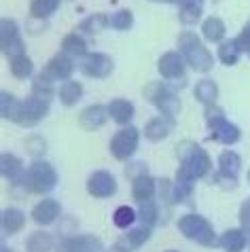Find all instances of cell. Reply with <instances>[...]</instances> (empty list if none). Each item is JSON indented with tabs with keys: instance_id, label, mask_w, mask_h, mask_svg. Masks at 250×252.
Listing matches in <instances>:
<instances>
[{
	"instance_id": "1",
	"label": "cell",
	"mask_w": 250,
	"mask_h": 252,
	"mask_svg": "<svg viewBox=\"0 0 250 252\" xmlns=\"http://www.w3.org/2000/svg\"><path fill=\"white\" fill-rule=\"evenodd\" d=\"M0 97H2V102H0L2 104V117L15 121L17 125H24V127L36 125L47 115V110H49V100L47 97L32 95L24 102H17L15 97L9 95L6 92L0 94Z\"/></svg>"
},
{
	"instance_id": "2",
	"label": "cell",
	"mask_w": 250,
	"mask_h": 252,
	"mask_svg": "<svg viewBox=\"0 0 250 252\" xmlns=\"http://www.w3.org/2000/svg\"><path fill=\"white\" fill-rule=\"evenodd\" d=\"M178 157H180V167H178L176 180H183V183H193V180L206 176L208 170L212 167L208 153L193 142L178 144Z\"/></svg>"
},
{
	"instance_id": "3",
	"label": "cell",
	"mask_w": 250,
	"mask_h": 252,
	"mask_svg": "<svg viewBox=\"0 0 250 252\" xmlns=\"http://www.w3.org/2000/svg\"><path fill=\"white\" fill-rule=\"evenodd\" d=\"M178 47H180V53L185 55L187 64L193 70H197V72H208L214 66V58L204 47V43L197 38V34L183 32L178 38Z\"/></svg>"
},
{
	"instance_id": "4",
	"label": "cell",
	"mask_w": 250,
	"mask_h": 252,
	"mask_svg": "<svg viewBox=\"0 0 250 252\" xmlns=\"http://www.w3.org/2000/svg\"><path fill=\"white\" fill-rule=\"evenodd\" d=\"M22 185L26 187V191L43 195V193H49L55 189V185H58V174H55L53 165L45 163V161H34V163L28 167Z\"/></svg>"
},
{
	"instance_id": "5",
	"label": "cell",
	"mask_w": 250,
	"mask_h": 252,
	"mask_svg": "<svg viewBox=\"0 0 250 252\" xmlns=\"http://www.w3.org/2000/svg\"><path fill=\"white\" fill-rule=\"evenodd\" d=\"M178 229L180 233L187 235L189 240L201 244V246H214L217 244V237H214V229L210 227L204 216L197 214H187L178 220Z\"/></svg>"
},
{
	"instance_id": "6",
	"label": "cell",
	"mask_w": 250,
	"mask_h": 252,
	"mask_svg": "<svg viewBox=\"0 0 250 252\" xmlns=\"http://www.w3.org/2000/svg\"><path fill=\"white\" fill-rule=\"evenodd\" d=\"M206 121H208V125H210V129H212V136L210 138L217 140V142L235 144L240 140V129L227 121L220 108L208 106V110H206Z\"/></svg>"
},
{
	"instance_id": "7",
	"label": "cell",
	"mask_w": 250,
	"mask_h": 252,
	"mask_svg": "<svg viewBox=\"0 0 250 252\" xmlns=\"http://www.w3.org/2000/svg\"><path fill=\"white\" fill-rule=\"evenodd\" d=\"M147 97L155 104V106L161 110L163 117H170L174 119L178 113H180V100L178 95L172 92L168 85H161V83H153V85L147 87Z\"/></svg>"
},
{
	"instance_id": "8",
	"label": "cell",
	"mask_w": 250,
	"mask_h": 252,
	"mask_svg": "<svg viewBox=\"0 0 250 252\" xmlns=\"http://www.w3.org/2000/svg\"><path fill=\"white\" fill-rule=\"evenodd\" d=\"M138 140H140V134H138L136 127H125L121 131H117L115 138L110 140V153H113V157L119 161L129 159L138 149Z\"/></svg>"
},
{
	"instance_id": "9",
	"label": "cell",
	"mask_w": 250,
	"mask_h": 252,
	"mask_svg": "<svg viewBox=\"0 0 250 252\" xmlns=\"http://www.w3.org/2000/svg\"><path fill=\"white\" fill-rule=\"evenodd\" d=\"M0 38H2V51L9 58H19L24 55V43L19 36V28L13 19H2L0 24Z\"/></svg>"
},
{
	"instance_id": "10",
	"label": "cell",
	"mask_w": 250,
	"mask_h": 252,
	"mask_svg": "<svg viewBox=\"0 0 250 252\" xmlns=\"http://www.w3.org/2000/svg\"><path fill=\"white\" fill-rule=\"evenodd\" d=\"M81 70H83V74L94 76V79H104V76H108L113 72V60L104 53H87V55H83Z\"/></svg>"
},
{
	"instance_id": "11",
	"label": "cell",
	"mask_w": 250,
	"mask_h": 252,
	"mask_svg": "<svg viewBox=\"0 0 250 252\" xmlns=\"http://www.w3.org/2000/svg\"><path fill=\"white\" fill-rule=\"evenodd\" d=\"M87 191L89 195H94V197H113V195L117 193V183L113 178V174L108 172H94L92 176H89L87 180Z\"/></svg>"
},
{
	"instance_id": "12",
	"label": "cell",
	"mask_w": 250,
	"mask_h": 252,
	"mask_svg": "<svg viewBox=\"0 0 250 252\" xmlns=\"http://www.w3.org/2000/svg\"><path fill=\"white\" fill-rule=\"evenodd\" d=\"M102 244L92 235H74L60 244L58 252H100Z\"/></svg>"
},
{
	"instance_id": "13",
	"label": "cell",
	"mask_w": 250,
	"mask_h": 252,
	"mask_svg": "<svg viewBox=\"0 0 250 252\" xmlns=\"http://www.w3.org/2000/svg\"><path fill=\"white\" fill-rule=\"evenodd\" d=\"M74 70V64L66 55H55V58L45 66L43 70V76L47 81H62V79H68Z\"/></svg>"
},
{
	"instance_id": "14",
	"label": "cell",
	"mask_w": 250,
	"mask_h": 252,
	"mask_svg": "<svg viewBox=\"0 0 250 252\" xmlns=\"http://www.w3.org/2000/svg\"><path fill=\"white\" fill-rule=\"evenodd\" d=\"M172 129H174V119H170V117H155V119H151V121L147 123L144 134H147V138L153 140V142H159V140L168 138L172 134Z\"/></svg>"
},
{
	"instance_id": "15",
	"label": "cell",
	"mask_w": 250,
	"mask_h": 252,
	"mask_svg": "<svg viewBox=\"0 0 250 252\" xmlns=\"http://www.w3.org/2000/svg\"><path fill=\"white\" fill-rule=\"evenodd\" d=\"M159 72H161L163 79H180L185 74V64L180 60V55L174 51L163 53L161 60H159Z\"/></svg>"
},
{
	"instance_id": "16",
	"label": "cell",
	"mask_w": 250,
	"mask_h": 252,
	"mask_svg": "<svg viewBox=\"0 0 250 252\" xmlns=\"http://www.w3.org/2000/svg\"><path fill=\"white\" fill-rule=\"evenodd\" d=\"M151 237V229L149 227H138L134 231H129L127 235H123L119 242H117V248L115 252H131L134 248H140L144 242Z\"/></svg>"
},
{
	"instance_id": "17",
	"label": "cell",
	"mask_w": 250,
	"mask_h": 252,
	"mask_svg": "<svg viewBox=\"0 0 250 252\" xmlns=\"http://www.w3.org/2000/svg\"><path fill=\"white\" fill-rule=\"evenodd\" d=\"M62 212V208L60 204L55 199H45V201H40V204L34 206L32 210V219L38 222V225H51V222L58 219Z\"/></svg>"
},
{
	"instance_id": "18",
	"label": "cell",
	"mask_w": 250,
	"mask_h": 252,
	"mask_svg": "<svg viewBox=\"0 0 250 252\" xmlns=\"http://www.w3.org/2000/svg\"><path fill=\"white\" fill-rule=\"evenodd\" d=\"M104 121H106V108L100 106V104L85 108L79 115V125H81L83 129H87V131H94V129L102 127Z\"/></svg>"
},
{
	"instance_id": "19",
	"label": "cell",
	"mask_w": 250,
	"mask_h": 252,
	"mask_svg": "<svg viewBox=\"0 0 250 252\" xmlns=\"http://www.w3.org/2000/svg\"><path fill=\"white\" fill-rule=\"evenodd\" d=\"M240 167H242V159H240V155H235L233 151H225L223 155L219 157V172H220V176L227 178V180H231V183L238 180Z\"/></svg>"
},
{
	"instance_id": "20",
	"label": "cell",
	"mask_w": 250,
	"mask_h": 252,
	"mask_svg": "<svg viewBox=\"0 0 250 252\" xmlns=\"http://www.w3.org/2000/svg\"><path fill=\"white\" fill-rule=\"evenodd\" d=\"M0 167H2V176L6 180L22 185V180H24L26 174H24V163H22V159H19V157L4 153L2 159H0Z\"/></svg>"
},
{
	"instance_id": "21",
	"label": "cell",
	"mask_w": 250,
	"mask_h": 252,
	"mask_svg": "<svg viewBox=\"0 0 250 252\" xmlns=\"http://www.w3.org/2000/svg\"><path fill=\"white\" fill-rule=\"evenodd\" d=\"M157 180H153L149 174H144V176H138L134 178V187H131V195H134L136 201H149L153 199V195L157 191Z\"/></svg>"
},
{
	"instance_id": "22",
	"label": "cell",
	"mask_w": 250,
	"mask_h": 252,
	"mask_svg": "<svg viewBox=\"0 0 250 252\" xmlns=\"http://www.w3.org/2000/svg\"><path fill=\"white\" fill-rule=\"evenodd\" d=\"M108 115L119 125H127L131 121V117H134V106H131V102L123 100V97H117V100L108 104Z\"/></svg>"
},
{
	"instance_id": "23",
	"label": "cell",
	"mask_w": 250,
	"mask_h": 252,
	"mask_svg": "<svg viewBox=\"0 0 250 252\" xmlns=\"http://www.w3.org/2000/svg\"><path fill=\"white\" fill-rule=\"evenodd\" d=\"M219 244L227 252H242L246 246V235H244V231H240V229H229L220 235Z\"/></svg>"
},
{
	"instance_id": "24",
	"label": "cell",
	"mask_w": 250,
	"mask_h": 252,
	"mask_svg": "<svg viewBox=\"0 0 250 252\" xmlns=\"http://www.w3.org/2000/svg\"><path fill=\"white\" fill-rule=\"evenodd\" d=\"M24 222H26V216H24L22 210L6 208L2 212V229H4V233H17V231L24 227Z\"/></svg>"
},
{
	"instance_id": "25",
	"label": "cell",
	"mask_w": 250,
	"mask_h": 252,
	"mask_svg": "<svg viewBox=\"0 0 250 252\" xmlns=\"http://www.w3.org/2000/svg\"><path fill=\"white\" fill-rule=\"evenodd\" d=\"M217 95H219V87H217V83H214V81L204 79V81L197 83V87H195V97H197L201 104L210 106V104L217 100Z\"/></svg>"
},
{
	"instance_id": "26",
	"label": "cell",
	"mask_w": 250,
	"mask_h": 252,
	"mask_svg": "<svg viewBox=\"0 0 250 252\" xmlns=\"http://www.w3.org/2000/svg\"><path fill=\"white\" fill-rule=\"evenodd\" d=\"M201 32H204L206 40L219 43V40H223V36H225V24L220 22L219 17H210L204 22V26H201Z\"/></svg>"
},
{
	"instance_id": "27",
	"label": "cell",
	"mask_w": 250,
	"mask_h": 252,
	"mask_svg": "<svg viewBox=\"0 0 250 252\" xmlns=\"http://www.w3.org/2000/svg\"><path fill=\"white\" fill-rule=\"evenodd\" d=\"M58 95H60L62 104L72 106V104H76V100L83 95V87H81V83H76V81H66V83H62Z\"/></svg>"
},
{
	"instance_id": "28",
	"label": "cell",
	"mask_w": 250,
	"mask_h": 252,
	"mask_svg": "<svg viewBox=\"0 0 250 252\" xmlns=\"http://www.w3.org/2000/svg\"><path fill=\"white\" fill-rule=\"evenodd\" d=\"M53 246V240L49 233H43V231H36L28 237L26 242V250L28 252H49Z\"/></svg>"
},
{
	"instance_id": "29",
	"label": "cell",
	"mask_w": 250,
	"mask_h": 252,
	"mask_svg": "<svg viewBox=\"0 0 250 252\" xmlns=\"http://www.w3.org/2000/svg\"><path fill=\"white\" fill-rule=\"evenodd\" d=\"M138 219L142 220L144 227H153L159 219V210H157V204L153 199L149 201H140V208H138Z\"/></svg>"
},
{
	"instance_id": "30",
	"label": "cell",
	"mask_w": 250,
	"mask_h": 252,
	"mask_svg": "<svg viewBox=\"0 0 250 252\" xmlns=\"http://www.w3.org/2000/svg\"><path fill=\"white\" fill-rule=\"evenodd\" d=\"M60 2H62V0H32L30 13H32V17H38V19L49 17L51 13L58 11Z\"/></svg>"
},
{
	"instance_id": "31",
	"label": "cell",
	"mask_w": 250,
	"mask_h": 252,
	"mask_svg": "<svg viewBox=\"0 0 250 252\" xmlns=\"http://www.w3.org/2000/svg\"><path fill=\"white\" fill-rule=\"evenodd\" d=\"M240 53L242 51H240V47H238L235 40H225V43L220 45V49H219V58L227 66H233L235 62L240 60Z\"/></svg>"
},
{
	"instance_id": "32",
	"label": "cell",
	"mask_w": 250,
	"mask_h": 252,
	"mask_svg": "<svg viewBox=\"0 0 250 252\" xmlns=\"http://www.w3.org/2000/svg\"><path fill=\"white\" fill-rule=\"evenodd\" d=\"M62 49L70 55H87V45L79 34H68V36L62 40Z\"/></svg>"
},
{
	"instance_id": "33",
	"label": "cell",
	"mask_w": 250,
	"mask_h": 252,
	"mask_svg": "<svg viewBox=\"0 0 250 252\" xmlns=\"http://www.w3.org/2000/svg\"><path fill=\"white\" fill-rule=\"evenodd\" d=\"M11 72H13V76H17V79H28V76L32 74V60L28 58L26 53L19 55V58H13Z\"/></svg>"
},
{
	"instance_id": "34",
	"label": "cell",
	"mask_w": 250,
	"mask_h": 252,
	"mask_svg": "<svg viewBox=\"0 0 250 252\" xmlns=\"http://www.w3.org/2000/svg\"><path fill=\"white\" fill-rule=\"evenodd\" d=\"M106 26H108V17L102 15V13H95V15H89L85 22L81 24V30L87 34H95V32H102Z\"/></svg>"
},
{
	"instance_id": "35",
	"label": "cell",
	"mask_w": 250,
	"mask_h": 252,
	"mask_svg": "<svg viewBox=\"0 0 250 252\" xmlns=\"http://www.w3.org/2000/svg\"><path fill=\"white\" fill-rule=\"evenodd\" d=\"M131 24H134V15L131 11H117L113 17H108V26H113L115 30H129Z\"/></svg>"
},
{
	"instance_id": "36",
	"label": "cell",
	"mask_w": 250,
	"mask_h": 252,
	"mask_svg": "<svg viewBox=\"0 0 250 252\" xmlns=\"http://www.w3.org/2000/svg\"><path fill=\"white\" fill-rule=\"evenodd\" d=\"M113 220H115V225L117 227H121V229H127L131 222L136 220V212L131 210L129 206H121V208H117V212L113 216Z\"/></svg>"
},
{
	"instance_id": "37",
	"label": "cell",
	"mask_w": 250,
	"mask_h": 252,
	"mask_svg": "<svg viewBox=\"0 0 250 252\" xmlns=\"http://www.w3.org/2000/svg\"><path fill=\"white\" fill-rule=\"evenodd\" d=\"M201 9L204 4H187V6H180V19L185 24H195L197 19L201 17Z\"/></svg>"
},
{
	"instance_id": "38",
	"label": "cell",
	"mask_w": 250,
	"mask_h": 252,
	"mask_svg": "<svg viewBox=\"0 0 250 252\" xmlns=\"http://www.w3.org/2000/svg\"><path fill=\"white\" fill-rule=\"evenodd\" d=\"M235 43H238L240 51H248V53H250V19H248V24L244 26L242 34H240L238 38H235Z\"/></svg>"
},
{
	"instance_id": "39",
	"label": "cell",
	"mask_w": 250,
	"mask_h": 252,
	"mask_svg": "<svg viewBox=\"0 0 250 252\" xmlns=\"http://www.w3.org/2000/svg\"><path fill=\"white\" fill-rule=\"evenodd\" d=\"M28 151H30L32 155H38V153L45 151V142L40 138H32L30 142H28Z\"/></svg>"
},
{
	"instance_id": "40",
	"label": "cell",
	"mask_w": 250,
	"mask_h": 252,
	"mask_svg": "<svg viewBox=\"0 0 250 252\" xmlns=\"http://www.w3.org/2000/svg\"><path fill=\"white\" fill-rule=\"evenodd\" d=\"M240 219H242V225H244L246 231H250V199L242 206V212H240Z\"/></svg>"
},
{
	"instance_id": "41",
	"label": "cell",
	"mask_w": 250,
	"mask_h": 252,
	"mask_svg": "<svg viewBox=\"0 0 250 252\" xmlns=\"http://www.w3.org/2000/svg\"><path fill=\"white\" fill-rule=\"evenodd\" d=\"M248 180H250V172H248Z\"/></svg>"
},
{
	"instance_id": "42",
	"label": "cell",
	"mask_w": 250,
	"mask_h": 252,
	"mask_svg": "<svg viewBox=\"0 0 250 252\" xmlns=\"http://www.w3.org/2000/svg\"><path fill=\"white\" fill-rule=\"evenodd\" d=\"M168 252H176V250H168Z\"/></svg>"
}]
</instances>
